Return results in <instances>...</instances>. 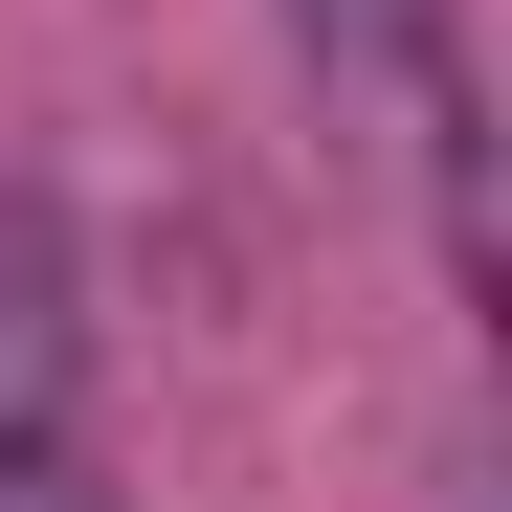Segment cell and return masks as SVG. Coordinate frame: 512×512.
<instances>
[{"mask_svg": "<svg viewBox=\"0 0 512 512\" xmlns=\"http://www.w3.org/2000/svg\"><path fill=\"white\" fill-rule=\"evenodd\" d=\"M0 512H112L90 446V268H67V201L0 179Z\"/></svg>", "mask_w": 512, "mask_h": 512, "instance_id": "cell-1", "label": "cell"}, {"mask_svg": "<svg viewBox=\"0 0 512 512\" xmlns=\"http://www.w3.org/2000/svg\"><path fill=\"white\" fill-rule=\"evenodd\" d=\"M290 45L334 67V90H423V67H468V45H446V0H290Z\"/></svg>", "mask_w": 512, "mask_h": 512, "instance_id": "cell-2", "label": "cell"}]
</instances>
